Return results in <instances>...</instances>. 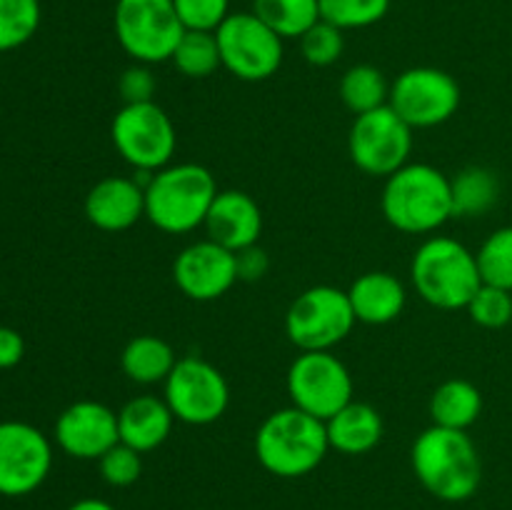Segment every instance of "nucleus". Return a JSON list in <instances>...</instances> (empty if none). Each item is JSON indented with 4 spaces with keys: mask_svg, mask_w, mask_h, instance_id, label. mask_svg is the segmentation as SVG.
Masks as SVG:
<instances>
[{
    "mask_svg": "<svg viewBox=\"0 0 512 510\" xmlns=\"http://www.w3.org/2000/svg\"><path fill=\"white\" fill-rule=\"evenodd\" d=\"M175 363L178 358H175L173 345L158 335H138L125 345L123 355H120L123 373L138 385L165 383L168 375L173 373Z\"/></svg>",
    "mask_w": 512,
    "mask_h": 510,
    "instance_id": "obj_23",
    "label": "nucleus"
},
{
    "mask_svg": "<svg viewBox=\"0 0 512 510\" xmlns=\"http://www.w3.org/2000/svg\"><path fill=\"white\" fill-rule=\"evenodd\" d=\"M173 423L175 415L165 403V398L135 395L118 413L120 443L130 445L138 453H150L170 438Z\"/></svg>",
    "mask_w": 512,
    "mask_h": 510,
    "instance_id": "obj_19",
    "label": "nucleus"
},
{
    "mask_svg": "<svg viewBox=\"0 0 512 510\" xmlns=\"http://www.w3.org/2000/svg\"><path fill=\"white\" fill-rule=\"evenodd\" d=\"M113 28L120 48L145 65L173 58L185 33L173 0H115Z\"/></svg>",
    "mask_w": 512,
    "mask_h": 510,
    "instance_id": "obj_6",
    "label": "nucleus"
},
{
    "mask_svg": "<svg viewBox=\"0 0 512 510\" xmlns=\"http://www.w3.org/2000/svg\"><path fill=\"white\" fill-rule=\"evenodd\" d=\"M300 53L315 68H328V65L338 63V58L345 50V35L343 30L335 28L333 23L320 18L313 28L305 30L300 35Z\"/></svg>",
    "mask_w": 512,
    "mask_h": 510,
    "instance_id": "obj_31",
    "label": "nucleus"
},
{
    "mask_svg": "<svg viewBox=\"0 0 512 510\" xmlns=\"http://www.w3.org/2000/svg\"><path fill=\"white\" fill-rule=\"evenodd\" d=\"M288 395L295 408L328 420L353 400V375L330 350H305L290 363Z\"/></svg>",
    "mask_w": 512,
    "mask_h": 510,
    "instance_id": "obj_10",
    "label": "nucleus"
},
{
    "mask_svg": "<svg viewBox=\"0 0 512 510\" xmlns=\"http://www.w3.org/2000/svg\"><path fill=\"white\" fill-rule=\"evenodd\" d=\"M218 193V183L205 165H165L155 170L145 188V218L168 235L193 233L205 223Z\"/></svg>",
    "mask_w": 512,
    "mask_h": 510,
    "instance_id": "obj_3",
    "label": "nucleus"
},
{
    "mask_svg": "<svg viewBox=\"0 0 512 510\" xmlns=\"http://www.w3.org/2000/svg\"><path fill=\"white\" fill-rule=\"evenodd\" d=\"M450 190H453V218H478L498 203L500 180L493 170L470 165L450 178Z\"/></svg>",
    "mask_w": 512,
    "mask_h": 510,
    "instance_id": "obj_24",
    "label": "nucleus"
},
{
    "mask_svg": "<svg viewBox=\"0 0 512 510\" xmlns=\"http://www.w3.org/2000/svg\"><path fill=\"white\" fill-rule=\"evenodd\" d=\"M410 278L420 298L440 310L468 308L483 285L473 250L448 235H433L415 250Z\"/></svg>",
    "mask_w": 512,
    "mask_h": 510,
    "instance_id": "obj_5",
    "label": "nucleus"
},
{
    "mask_svg": "<svg viewBox=\"0 0 512 510\" xmlns=\"http://www.w3.org/2000/svg\"><path fill=\"white\" fill-rule=\"evenodd\" d=\"M155 90H158V80H155L153 70L145 63H135L123 70L118 78V93L125 105L135 103H153Z\"/></svg>",
    "mask_w": 512,
    "mask_h": 510,
    "instance_id": "obj_35",
    "label": "nucleus"
},
{
    "mask_svg": "<svg viewBox=\"0 0 512 510\" xmlns=\"http://www.w3.org/2000/svg\"><path fill=\"white\" fill-rule=\"evenodd\" d=\"M340 100H343L350 113H370V110L388 105L390 83L375 65H353L340 78Z\"/></svg>",
    "mask_w": 512,
    "mask_h": 510,
    "instance_id": "obj_25",
    "label": "nucleus"
},
{
    "mask_svg": "<svg viewBox=\"0 0 512 510\" xmlns=\"http://www.w3.org/2000/svg\"><path fill=\"white\" fill-rule=\"evenodd\" d=\"M235 263H238V280H245V283H255V280L263 278L270 268V258L258 243L250 245V248H243L235 253Z\"/></svg>",
    "mask_w": 512,
    "mask_h": 510,
    "instance_id": "obj_36",
    "label": "nucleus"
},
{
    "mask_svg": "<svg viewBox=\"0 0 512 510\" xmlns=\"http://www.w3.org/2000/svg\"><path fill=\"white\" fill-rule=\"evenodd\" d=\"M100 478L113 488H130L138 483L140 473H143V453L133 450L125 443H115L103 458L98 460Z\"/></svg>",
    "mask_w": 512,
    "mask_h": 510,
    "instance_id": "obj_33",
    "label": "nucleus"
},
{
    "mask_svg": "<svg viewBox=\"0 0 512 510\" xmlns=\"http://www.w3.org/2000/svg\"><path fill=\"white\" fill-rule=\"evenodd\" d=\"M328 450L325 420L313 418L295 405L270 413L255 433L258 463L278 478H303L313 473Z\"/></svg>",
    "mask_w": 512,
    "mask_h": 510,
    "instance_id": "obj_4",
    "label": "nucleus"
},
{
    "mask_svg": "<svg viewBox=\"0 0 512 510\" xmlns=\"http://www.w3.org/2000/svg\"><path fill=\"white\" fill-rule=\"evenodd\" d=\"M55 443L78 460H100L120 443L118 413L98 400H78L55 420Z\"/></svg>",
    "mask_w": 512,
    "mask_h": 510,
    "instance_id": "obj_16",
    "label": "nucleus"
},
{
    "mask_svg": "<svg viewBox=\"0 0 512 510\" xmlns=\"http://www.w3.org/2000/svg\"><path fill=\"white\" fill-rule=\"evenodd\" d=\"M25 355V340L18 330L0 325V370L15 368Z\"/></svg>",
    "mask_w": 512,
    "mask_h": 510,
    "instance_id": "obj_37",
    "label": "nucleus"
},
{
    "mask_svg": "<svg viewBox=\"0 0 512 510\" xmlns=\"http://www.w3.org/2000/svg\"><path fill=\"white\" fill-rule=\"evenodd\" d=\"M85 218L105 233L128 230L145 218V190L135 178L108 175L85 195Z\"/></svg>",
    "mask_w": 512,
    "mask_h": 510,
    "instance_id": "obj_18",
    "label": "nucleus"
},
{
    "mask_svg": "<svg viewBox=\"0 0 512 510\" xmlns=\"http://www.w3.org/2000/svg\"><path fill=\"white\" fill-rule=\"evenodd\" d=\"M215 38H218L223 68L238 80L248 83L268 80L283 65V38L270 30L253 10L230 13L215 30Z\"/></svg>",
    "mask_w": 512,
    "mask_h": 510,
    "instance_id": "obj_9",
    "label": "nucleus"
},
{
    "mask_svg": "<svg viewBox=\"0 0 512 510\" xmlns=\"http://www.w3.org/2000/svg\"><path fill=\"white\" fill-rule=\"evenodd\" d=\"M350 305L358 318V323L365 325H388L400 318L408 303L403 280L398 275L385 273V270H370L360 275L348 290Z\"/></svg>",
    "mask_w": 512,
    "mask_h": 510,
    "instance_id": "obj_20",
    "label": "nucleus"
},
{
    "mask_svg": "<svg viewBox=\"0 0 512 510\" xmlns=\"http://www.w3.org/2000/svg\"><path fill=\"white\" fill-rule=\"evenodd\" d=\"M390 108L410 128H435L460 108V85L450 73L430 65L410 68L390 85Z\"/></svg>",
    "mask_w": 512,
    "mask_h": 510,
    "instance_id": "obj_13",
    "label": "nucleus"
},
{
    "mask_svg": "<svg viewBox=\"0 0 512 510\" xmlns=\"http://www.w3.org/2000/svg\"><path fill=\"white\" fill-rule=\"evenodd\" d=\"M483 413V393L465 378H450L430 395L433 425L450 430H468Z\"/></svg>",
    "mask_w": 512,
    "mask_h": 510,
    "instance_id": "obj_22",
    "label": "nucleus"
},
{
    "mask_svg": "<svg viewBox=\"0 0 512 510\" xmlns=\"http://www.w3.org/2000/svg\"><path fill=\"white\" fill-rule=\"evenodd\" d=\"M330 450L343 455H365L383 440V418L370 403L350 400L333 418L325 420Z\"/></svg>",
    "mask_w": 512,
    "mask_h": 510,
    "instance_id": "obj_21",
    "label": "nucleus"
},
{
    "mask_svg": "<svg viewBox=\"0 0 512 510\" xmlns=\"http://www.w3.org/2000/svg\"><path fill=\"white\" fill-rule=\"evenodd\" d=\"M320 18L335 28L358 30L380 23L388 15L390 0H318Z\"/></svg>",
    "mask_w": 512,
    "mask_h": 510,
    "instance_id": "obj_30",
    "label": "nucleus"
},
{
    "mask_svg": "<svg viewBox=\"0 0 512 510\" xmlns=\"http://www.w3.org/2000/svg\"><path fill=\"white\" fill-rule=\"evenodd\" d=\"M185 30L215 33L230 15V0H173Z\"/></svg>",
    "mask_w": 512,
    "mask_h": 510,
    "instance_id": "obj_34",
    "label": "nucleus"
},
{
    "mask_svg": "<svg viewBox=\"0 0 512 510\" xmlns=\"http://www.w3.org/2000/svg\"><path fill=\"white\" fill-rule=\"evenodd\" d=\"M110 138L120 158L135 170H160L170 165L178 133L170 115L158 103L123 105L110 125Z\"/></svg>",
    "mask_w": 512,
    "mask_h": 510,
    "instance_id": "obj_8",
    "label": "nucleus"
},
{
    "mask_svg": "<svg viewBox=\"0 0 512 510\" xmlns=\"http://www.w3.org/2000/svg\"><path fill=\"white\" fill-rule=\"evenodd\" d=\"M163 398L180 423L210 425L228 410L230 385L213 363L188 355L178 358L163 383Z\"/></svg>",
    "mask_w": 512,
    "mask_h": 510,
    "instance_id": "obj_12",
    "label": "nucleus"
},
{
    "mask_svg": "<svg viewBox=\"0 0 512 510\" xmlns=\"http://www.w3.org/2000/svg\"><path fill=\"white\" fill-rule=\"evenodd\" d=\"M465 310L470 313L473 323L483 325V328L488 330L505 328V325L512 320V293L510 290L483 283Z\"/></svg>",
    "mask_w": 512,
    "mask_h": 510,
    "instance_id": "obj_32",
    "label": "nucleus"
},
{
    "mask_svg": "<svg viewBox=\"0 0 512 510\" xmlns=\"http://www.w3.org/2000/svg\"><path fill=\"white\" fill-rule=\"evenodd\" d=\"M173 280L183 295L198 303L218 300L238 283V263L233 250L198 240L178 253L173 263Z\"/></svg>",
    "mask_w": 512,
    "mask_h": 510,
    "instance_id": "obj_15",
    "label": "nucleus"
},
{
    "mask_svg": "<svg viewBox=\"0 0 512 510\" xmlns=\"http://www.w3.org/2000/svg\"><path fill=\"white\" fill-rule=\"evenodd\" d=\"M53 445L48 435L30 423H0V495L23 498L48 480Z\"/></svg>",
    "mask_w": 512,
    "mask_h": 510,
    "instance_id": "obj_14",
    "label": "nucleus"
},
{
    "mask_svg": "<svg viewBox=\"0 0 512 510\" xmlns=\"http://www.w3.org/2000/svg\"><path fill=\"white\" fill-rule=\"evenodd\" d=\"M410 150L413 128L390 105L355 115L348 135V153L365 175L388 178L408 163Z\"/></svg>",
    "mask_w": 512,
    "mask_h": 510,
    "instance_id": "obj_11",
    "label": "nucleus"
},
{
    "mask_svg": "<svg viewBox=\"0 0 512 510\" xmlns=\"http://www.w3.org/2000/svg\"><path fill=\"white\" fill-rule=\"evenodd\" d=\"M410 465L420 485L445 503L470 500L483 480V460L468 430L430 425L415 438Z\"/></svg>",
    "mask_w": 512,
    "mask_h": 510,
    "instance_id": "obj_1",
    "label": "nucleus"
},
{
    "mask_svg": "<svg viewBox=\"0 0 512 510\" xmlns=\"http://www.w3.org/2000/svg\"><path fill=\"white\" fill-rule=\"evenodd\" d=\"M203 228L208 240L238 253L258 243L263 233V210L253 195L243 190H220L210 205Z\"/></svg>",
    "mask_w": 512,
    "mask_h": 510,
    "instance_id": "obj_17",
    "label": "nucleus"
},
{
    "mask_svg": "<svg viewBox=\"0 0 512 510\" xmlns=\"http://www.w3.org/2000/svg\"><path fill=\"white\" fill-rule=\"evenodd\" d=\"M170 63L185 78H210L215 70L223 68L218 38L215 33H205V30H185Z\"/></svg>",
    "mask_w": 512,
    "mask_h": 510,
    "instance_id": "obj_27",
    "label": "nucleus"
},
{
    "mask_svg": "<svg viewBox=\"0 0 512 510\" xmlns=\"http://www.w3.org/2000/svg\"><path fill=\"white\" fill-rule=\"evenodd\" d=\"M68 510H118L108 503V500L100 498H80L73 505H68Z\"/></svg>",
    "mask_w": 512,
    "mask_h": 510,
    "instance_id": "obj_38",
    "label": "nucleus"
},
{
    "mask_svg": "<svg viewBox=\"0 0 512 510\" xmlns=\"http://www.w3.org/2000/svg\"><path fill=\"white\" fill-rule=\"evenodd\" d=\"M385 220L395 230L428 235L453 218L450 178L428 163H405L385 178L380 198Z\"/></svg>",
    "mask_w": 512,
    "mask_h": 510,
    "instance_id": "obj_2",
    "label": "nucleus"
},
{
    "mask_svg": "<svg viewBox=\"0 0 512 510\" xmlns=\"http://www.w3.org/2000/svg\"><path fill=\"white\" fill-rule=\"evenodd\" d=\"M483 283L512 293V225L498 228L475 253Z\"/></svg>",
    "mask_w": 512,
    "mask_h": 510,
    "instance_id": "obj_29",
    "label": "nucleus"
},
{
    "mask_svg": "<svg viewBox=\"0 0 512 510\" xmlns=\"http://www.w3.org/2000/svg\"><path fill=\"white\" fill-rule=\"evenodd\" d=\"M40 0H0V53L28 43L40 28Z\"/></svg>",
    "mask_w": 512,
    "mask_h": 510,
    "instance_id": "obj_28",
    "label": "nucleus"
},
{
    "mask_svg": "<svg viewBox=\"0 0 512 510\" xmlns=\"http://www.w3.org/2000/svg\"><path fill=\"white\" fill-rule=\"evenodd\" d=\"M358 323L350 305L348 290L335 285H313L290 303L285 313V333L288 340L305 350H333L350 335Z\"/></svg>",
    "mask_w": 512,
    "mask_h": 510,
    "instance_id": "obj_7",
    "label": "nucleus"
},
{
    "mask_svg": "<svg viewBox=\"0 0 512 510\" xmlns=\"http://www.w3.org/2000/svg\"><path fill=\"white\" fill-rule=\"evenodd\" d=\"M253 13L283 40L300 38L320 20L318 0H253Z\"/></svg>",
    "mask_w": 512,
    "mask_h": 510,
    "instance_id": "obj_26",
    "label": "nucleus"
}]
</instances>
